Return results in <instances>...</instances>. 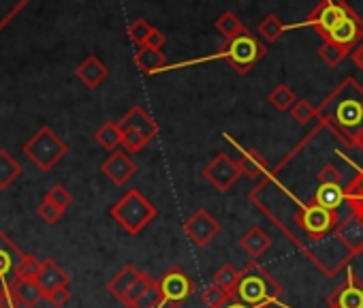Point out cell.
Instances as JSON below:
<instances>
[{
  "label": "cell",
  "mask_w": 363,
  "mask_h": 308,
  "mask_svg": "<svg viewBox=\"0 0 363 308\" xmlns=\"http://www.w3.org/2000/svg\"><path fill=\"white\" fill-rule=\"evenodd\" d=\"M233 295L229 291H225L223 287H218L216 282L208 285L203 291H201V302L208 306V308H220L227 299H231Z\"/></svg>",
  "instance_id": "cell-31"
},
{
  "label": "cell",
  "mask_w": 363,
  "mask_h": 308,
  "mask_svg": "<svg viewBox=\"0 0 363 308\" xmlns=\"http://www.w3.org/2000/svg\"><path fill=\"white\" fill-rule=\"evenodd\" d=\"M214 26H216V31L225 37V41H231V39H235V37L248 33V28L240 22V18H238L233 11H225V13L216 20Z\"/></svg>",
  "instance_id": "cell-26"
},
{
  "label": "cell",
  "mask_w": 363,
  "mask_h": 308,
  "mask_svg": "<svg viewBox=\"0 0 363 308\" xmlns=\"http://www.w3.org/2000/svg\"><path fill=\"white\" fill-rule=\"evenodd\" d=\"M316 180H318V185H342L344 172L337 165L325 161V163H320V167L316 172Z\"/></svg>",
  "instance_id": "cell-34"
},
{
  "label": "cell",
  "mask_w": 363,
  "mask_h": 308,
  "mask_svg": "<svg viewBox=\"0 0 363 308\" xmlns=\"http://www.w3.org/2000/svg\"><path fill=\"white\" fill-rule=\"evenodd\" d=\"M220 308H252V306H248V304H244V302H240V299L231 297V299H227Z\"/></svg>",
  "instance_id": "cell-44"
},
{
  "label": "cell",
  "mask_w": 363,
  "mask_h": 308,
  "mask_svg": "<svg viewBox=\"0 0 363 308\" xmlns=\"http://www.w3.org/2000/svg\"><path fill=\"white\" fill-rule=\"evenodd\" d=\"M238 244H240V248L246 251L252 259H259V257H263V255L272 248V238L267 236V231H265L263 227L255 225V227H250V229L238 240Z\"/></svg>",
  "instance_id": "cell-20"
},
{
  "label": "cell",
  "mask_w": 363,
  "mask_h": 308,
  "mask_svg": "<svg viewBox=\"0 0 363 308\" xmlns=\"http://www.w3.org/2000/svg\"><path fill=\"white\" fill-rule=\"evenodd\" d=\"M109 216L130 236L141 233L154 219H156V206L137 189L126 191L109 210Z\"/></svg>",
  "instance_id": "cell-5"
},
{
  "label": "cell",
  "mask_w": 363,
  "mask_h": 308,
  "mask_svg": "<svg viewBox=\"0 0 363 308\" xmlns=\"http://www.w3.org/2000/svg\"><path fill=\"white\" fill-rule=\"evenodd\" d=\"M118 126L120 131H135V133H141L143 137H147L150 141L154 137H158L160 133V126L158 122L141 107V105H135L126 111V116L122 120H118Z\"/></svg>",
  "instance_id": "cell-14"
},
{
  "label": "cell",
  "mask_w": 363,
  "mask_h": 308,
  "mask_svg": "<svg viewBox=\"0 0 363 308\" xmlns=\"http://www.w3.org/2000/svg\"><path fill=\"white\" fill-rule=\"evenodd\" d=\"M284 31H286V26L280 22V18H278L276 13H269V16L259 24V35H261L267 43H276V41L282 37Z\"/></svg>",
  "instance_id": "cell-28"
},
{
  "label": "cell",
  "mask_w": 363,
  "mask_h": 308,
  "mask_svg": "<svg viewBox=\"0 0 363 308\" xmlns=\"http://www.w3.org/2000/svg\"><path fill=\"white\" fill-rule=\"evenodd\" d=\"M299 26H312L323 41L337 43L348 52H352L363 39V22L344 0H320L318 7Z\"/></svg>",
  "instance_id": "cell-3"
},
{
  "label": "cell",
  "mask_w": 363,
  "mask_h": 308,
  "mask_svg": "<svg viewBox=\"0 0 363 308\" xmlns=\"http://www.w3.org/2000/svg\"><path fill=\"white\" fill-rule=\"evenodd\" d=\"M24 257V251L5 233L0 231V291H9L16 282V270Z\"/></svg>",
  "instance_id": "cell-11"
},
{
  "label": "cell",
  "mask_w": 363,
  "mask_h": 308,
  "mask_svg": "<svg viewBox=\"0 0 363 308\" xmlns=\"http://www.w3.org/2000/svg\"><path fill=\"white\" fill-rule=\"evenodd\" d=\"M316 109L318 122H325L344 145L359 148L363 137V86L354 77H346Z\"/></svg>",
  "instance_id": "cell-2"
},
{
  "label": "cell",
  "mask_w": 363,
  "mask_h": 308,
  "mask_svg": "<svg viewBox=\"0 0 363 308\" xmlns=\"http://www.w3.org/2000/svg\"><path fill=\"white\" fill-rule=\"evenodd\" d=\"M154 31V26H150V22L147 20H143V18H139V20H135L130 26H128V39L137 45V48H141V45H145V41H147V37H150V33Z\"/></svg>",
  "instance_id": "cell-33"
},
{
  "label": "cell",
  "mask_w": 363,
  "mask_h": 308,
  "mask_svg": "<svg viewBox=\"0 0 363 308\" xmlns=\"http://www.w3.org/2000/svg\"><path fill=\"white\" fill-rule=\"evenodd\" d=\"M45 199H50L52 204H56V206H60L62 210H67L71 204H73V195L62 187V185H54L50 191H48V195H45Z\"/></svg>",
  "instance_id": "cell-39"
},
{
  "label": "cell",
  "mask_w": 363,
  "mask_h": 308,
  "mask_svg": "<svg viewBox=\"0 0 363 308\" xmlns=\"http://www.w3.org/2000/svg\"><path fill=\"white\" fill-rule=\"evenodd\" d=\"M350 58H352L354 67L363 71V43H359V45L350 52Z\"/></svg>",
  "instance_id": "cell-43"
},
{
  "label": "cell",
  "mask_w": 363,
  "mask_h": 308,
  "mask_svg": "<svg viewBox=\"0 0 363 308\" xmlns=\"http://www.w3.org/2000/svg\"><path fill=\"white\" fill-rule=\"evenodd\" d=\"M265 56L267 48L255 35H250V31L231 41H225L218 54V58H225L240 75H248Z\"/></svg>",
  "instance_id": "cell-7"
},
{
  "label": "cell",
  "mask_w": 363,
  "mask_h": 308,
  "mask_svg": "<svg viewBox=\"0 0 363 308\" xmlns=\"http://www.w3.org/2000/svg\"><path fill=\"white\" fill-rule=\"evenodd\" d=\"M348 54H350V52H348L346 48H342V45H337V43H331V41H323V45H320V50H318V56H320V60H323L327 67H337Z\"/></svg>",
  "instance_id": "cell-29"
},
{
  "label": "cell",
  "mask_w": 363,
  "mask_h": 308,
  "mask_svg": "<svg viewBox=\"0 0 363 308\" xmlns=\"http://www.w3.org/2000/svg\"><path fill=\"white\" fill-rule=\"evenodd\" d=\"M94 141L101 148H105L109 152H116L118 145H122V131H120L118 122H105V124H101L96 128V133H94Z\"/></svg>",
  "instance_id": "cell-25"
},
{
  "label": "cell",
  "mask_w": 363,
  "mask_h": 308,
  "mask_svg": "<svg viewBox=\"0 0 363 308\" xmlns=\"http://www.w3.org/2000/svg\"><path fill=\"white\" fill-rule=\"evenodd\" d=\"M45 299H48L52 306H56V308H62V306H67V304H69V299H71L69 285H67V287H58V289H52V291H48V293H45Z\"/></svg>",
  "instance_id": "cell-40"
},
{
  "label": "cell",
  "mask_w": 363,
  "mask_h": 308,
  "mask_svg": "<svg viewBox=\"0 0 363 308\" xmlns=\"http://www.w3.org/2000/svg\"><path fill=\"white\" fill-rule=\"evenodd\" d=\"M11 295L20 306L24 308H35L41 299H45V291L41 289V285L35 278H20L11 285Z\"/></svg>",
  "instance_id": "cell-17"
},
{
  "label": "cell",
  "mask_w": 363,
  "mask_h": 308,
  "mask_svg": "<svg viewBox=\"0 0 363 308\" xmlns=\"http://www.w3.org/2000/svg\"><path fill=\"white\" fill-rule=\"evenodd\" d=\"M22 150L41 172H52L69 154V145L50 126H41Z\"/></svg>",
  "instance_id": "cell-6"
},
{
  "label": "cell",
  "mask_w": 363,
  "mask_h": 308,
  "mask_svg": "<svg viewBox=\"0 0 363 308\" xmlns=\"http://www.w3.org/2000/svg\"><path fill=\"white\" fill-rule=\"evenodd\" d=\"M39 270H41V261L35 255L24 253V257H22V261H20V265L16 270V280H20V278H37Z\"/></svg>",
  "instance_id": "cell-36"
},
{
  "label": "cell",
  "mask_w": 363,
  "mask_h": 308,
  "mask_svg": "<svg viewBox=\"0 0 363 308\" xmlns=\"http://www.w3.org/2000/svg\"><path fill=\"white\" fill-rule=\"evenodd\" d=\"M203 178L218 193H227L242 178V172L238 167V161H233L229 154L220 152V154H216V157L203 167Z\"/></svg>",
  "instance_id": "cell-9"
},
{
  "label": "cell",
  "mask_w": 363,
  "mask_h": 308,
  "mask_svg": "<svg viewBox=\"0 0 363 308\" xmlns=\"http://www.w3.org/2000/svg\"><path fill=\"white\" fill-rule=\"evenodd\" d=\"M359 152H363V137H361V141H359V148H357Z\"/></svg>",
  "instance_id": "cell-45"
},
{
  "label": "cell",
  "mask_w": 363,
  "mask_h": 308,
  "mask_svg": "<svg viewBox=\"0 0 363 308\" xmlns=\"http://www.w3.org/2000/svg\"><path fill=\"white\" fill-rule=\"evenodd\" d=\"M101 172L105 178H109L116 187H124L135 174H137V165L135 161L128 157L126 150H116L109 157L101 163Z\"/></svg>",
  "instance_id": "cell-13"
},
{
  "label": "cell",
  "mask_w": 363,
  "mask_h": 308,
  "mask_svg": "<svg viewBox=\"0 0 363 308\" xmlns=\"http://www.w3.org/2000/svg\"><path fill=\"white\" fill-rule=\"evenodd\" d=\"M248 197L325 276H337L352 261L337 238L340 212L316 206L312 197L301 202L272 170Z\"/></svg>",
  "instance_id": "cell-1"
},
{
  "label": "cell",
  "mask_w": 363,
  "mask_h": 308,
  "mask_svg": "<svg viewBox=\"0 0 363 308\" xmlns=\"http://www.w3.org/2000/svg\"><path fill=\"white\" fill-rule=\"evenodd\" d=\"M35 280H37V282L41 285V289L48 293V291H52V289L67 287L69 280H71V276H69L54 259H43V261H41V270H39V274H37Z\"/></svg>",
  "instance_id": "cell-21"
},
{
  "label": "cell",
  "mask_w": 363,
  "mask_h": 308,
  "mask_svg": "<svg viewBox=\"0 0 363 308\" xmlns=\"http://www.w3.org/2000/svg\"><path fill=\"white\" fill-rule=\"evenodd\" d=\"M238 167H240L242 176H246L250 180H261L269 174V163L257 150H242L240 159H238Z\"/></svg>",
  "instance_id": "cell-19"
},
{
  "label": "cell",
  "mask_w": 363,
  "mask_h": 308,
  "mask_svg": "<svg viewBox=\"0 0 363 308\" xmlns=\"http://www.w3.org/2000/svg\"><path fill=\"white\" fill-rule=\"evenodd\" d=\"M0 308H18L13 295H11V289L9 291H0Z\"/></svg>",
  "instance_id": "cell-42"
},
{
  "label": "cell",
  "mask_w": 363,
  "mask_h": 308,
  "mask_svg": "<svg viewBox=\"0 0 363 308\" xmlns=\"http://www.w3.org/2000/svg\"><path fill=\"white\" fill-rule=\"evenodd\" d=\"M65 212H67V210H62L60 206L52 204L50 199H43V202L39 204V208H37L39 219H41V221H45L48 225H56V223L62 219V214H65Z\"/></svg>",
  "instance_id": "cell-38"
},
{
  "label": "cell",
  "mask_w": 363,
  "mask_h": 308,
  "mask_svg": "<svg viewBox=\"0 0 363 308\" xmlns=\"http://www.w3.org/2000/svg\"><path fill=\"white\" fill-rule=\"evenodd\" d=\"M291 116H293V120H295L297 124H310L312 120H318V109H316L310 101L297 99V103H295L293 109H291Z\"/></svg>",
  "instance_id": "cell-32"
},
{
  "label": "cell",
  "mask_w": 363,
  "mask_h": 308,
  "mask_svg": "<svg viewBox=\"0 0 363 308\" xmlns=\"http://www.w3.org/2000/svg\"><path fill=\"white\" fill-rule=\"evenodd\" d=\"M141 270H137L133 263H128V265H124L109 282H107V291L124 306V302L128 299V295H130V291L135 289V285L139 282V278H141Z\"/></svg>",
  "instance_id": "cell-15"
},
{
  "label": "cell",
  "mask_w": 363,
  "mask_h": 308,
  "mask_svg": "<svg viewBox=\"0 0 363 308\" xmlns=\"http://www.w3.org/2000/svg\"><path fill=\"white\" fill-rule=\"evenodd\" d=\"M184 233H186V238L195 244V246H199V248H203V246H208L218 233H220V223L208 212V210H197L195 214H191L189 219H186V223H184Z\"/></svg>",
  "instance_id": "cell-10"
},
{
  "label": "cell",
  "mask_w": 363,
  "mask_h": 308,
  "mask_svg": "<svg viewBox=\"0 0 363 308\" xmlns=\"http://www.w3.org/2000/svg\"><path fill=\"white\" fill-rule=\"evenodd\" d=\"M20 176H22V165L5 148H0V191H7Z\"/></svg>",
  "instance_id": "cell-24"
},
{
  "label": "cell",
  "mask_w": 363,
  "mask_h": 308,
  "mask_svg": "<svg viewBox=\"0 0 363 308\" xmlns=\"http://www.w3.org/2000/svg\"><path fill=\"white\" fill-rule=\"evenodd\" d=\"M312 202L325 210H335L346 206V187L342 185H316L312 191Z\"/></svg>",
  "instance_id": "cell-16"
},
{
  "label": "cell",
  "mask_w": 363,
  "mask_h": 308,
  "mask_svg": "<svg viewBox=\"0 0 363 308\" xmlns=\"http://www.w3.org/2000/svg\"><path fill=\"white\" fill-rule=\"evenodd\" d=\"M75 75H77V79H79L86 88H99V86L107 79L109 69H107L96 56H88V58L77 67Z\"/></svg>",
  "instance_id": "cell-22"
},
{
  "label": "cell",
  "mask_w": 363,
  "mask_h": 308,
  "mask_svg": "<svg viewBox=\"0 0 363 308\" xmlns=\"http://www.w3.org/2000/svg\"><path fill=\"white\" fill-rule=\"evenodd\" d=\"M133 62L137 65V69H139L141 73H147V75H150V73H158V71L164 69L167 56H164L162 50H154V48L141 45V48L135 52Z\"/></svg>",
  "instance_id": "cell-23"
},
{
  "label": "cell",
  "mask_w": 363,
  "mask_h": 308,
  "mask_svg": "<svg viewBox=\"0 0 363 308\" xmlns=\"http://www.w3.org/2000/svg\"><path fill=\"white\" fill-rule=\"evenodd\" d=\"M337 154L342 159H346L357 172H354V176H352V180L346 185V208L350 210V212H354L357 216H361L363 219V167H359L357 163H352L346 154H344V150H340L337 148Z\"/></svg>",
  "instance_id": "cell-18"
},
{
  "label": "cell",
  "mask_w": 363,
  "mask_h": 308,
  "mask_svg": "<svg viewBox=\"0 0 363 308\" xmlns=\"http://www.w3.org/2000/svg\"><path fill=\"white\" fill-rule=\"evenodd\" d=\"M238 280H240V270H238L233 263L220 265V268L216 270V274H214V282H216L218 287H223L225 291H229L231 295H233V289H235Z\"/></svg>",
  "instance_id": "cell-30"
},
{
  "label": "cell",
  "mask_w": 363,
  "mask_h": 308,
  "mask_svg": "<svg viewBox=\"0 0 363 308\" xmlns=\"http://www.w3.org/2000/svg\"><path fill=\"white\" fill-rule=\"evenodd\" d=\"M147 143H150V139H147V137H143L141 133H135V131H122V148H124L128 154H137V152H141Z\"/></svg>",
  "instance_id": "cell-37"
},
{
  "label": "cell",
  "mask_w": 363,
  "mask_h": 308,
  "mask_svg": "<svg viewBox=\"0 0 363 308\" xmlns=\"http://www.w3.org/2000/svg\"><path fill=\"white\" fill-rule=\"evenodd\" d=\"M297 103L295 92L286 86V84H278L272 92H269V105L276 111H291L293 105Z\"/></svg>",
  "instance_id": "cell-27"
},
{
  "label": "cell",
  "mask_w": 363,
  "mask_h": 308,
  "mask_svg": "<svg viewBox=\"0 0 363 308\" xmlns=\"http://www.w3.org/2000/svg\"><path fill=\"white\" fill-rule=\"evenodd\" d=\"M195 282L191 276L182 268H171L158 278V291H160V302L169 308H179L191 295L195 293Z\"/></svg>",
  "instance_id": "cell-8"
},
{
  "label": "cell",
  "mask_w": 363,
  "mask_h": 308,
  "mask_svg": "<svg viewBox=\"0 0 363 308\" xmlns=\"http://www.w3.org/2000/svg\"><path fill=\"white\" fill-rule=\"evenodd\" d=\"M164 43H167V37H164V33H160L158 28H154V31L150 33L147 41H145V45H147V48H154V50H162Z\"/></svg>",
  "instance_id": "cell-41"
},
{
  "label": "cell",
  "mask_w": 363,
  "mask_h": 308,
  "mask_svg": "<svg viewBox=\"0 0 363 308\" xmlns=\"http://www.w3.org/2000/svg\"><path fill=\"white\" fill-rule=\"evenodd\" d=\"M240 3H246V0H240Z\"/></svg>",
  "instance_id": "cell-46"
},
{
  "label": "cell",
  "mask_w": 363,
  "mask_h": 308,
  "mask_svg": "<svg viewBox=\"0 0 363 308\" xmlns=\"http://www.w3.org/2000/svg\"><path fill=\"white\" fill-rule=\"evenodd\" d=\"M282 295V285L257 261L252 259L244 270H240V280L233 289V297L252 306V308H267L278 304Z\"/></svg>",
  "instance_id": "cell-4"
},
{
  "label": "cell",
  "mask_w": 363,
  "mask_h": 308,
  "mask_svg": "<svg viewBox=\"0 0 363 308\" xmlns=\"http://www.w3.org/2000/svg\"><path fill=\"white\" fill-rule=\"evenodd\" d=\"M327 308H363V280L352 270L346 272L344 282L327 297Z\"/></svg>",
  "instance_id": "cell-12"
},
{
  "label": "cell",
  "mask_w": 363,
  "mask_h": 308,
  "mask_svg": "<svg viewBox=\"0 0 363 308\" xmlns=\"http://www.w3.org/2000/svg\"><path fill=\"white\" fill-rule=\"evenodd\" d=\"M28 5V0H0V31L7 26L9 20H13L16 13H20Z\"/></svg>",
  "instance_id": "cell-35"
}]
</instances>
